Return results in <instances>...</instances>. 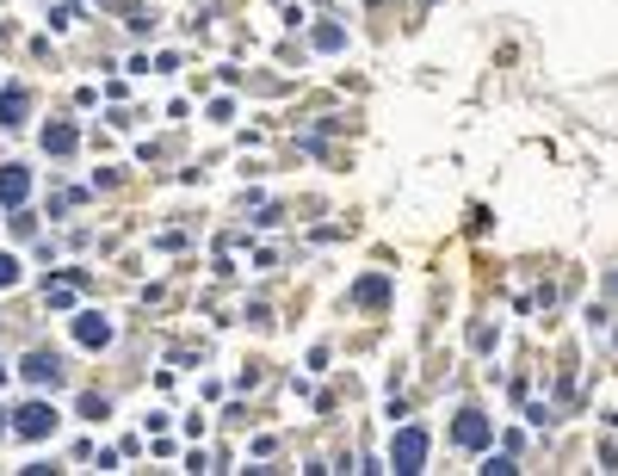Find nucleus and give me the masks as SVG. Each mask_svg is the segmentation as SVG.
<instances>
[{
  "label": "nucleus",
  "instance_id": "nucleus-1",
  "mask_svg": "<svg viewBox=\"0 0 618 476\" xmlns=\"http://www.w3.org/2000/svg\"><path fill=\"white\" fill-rule=\"evenodd\" d=\"M56 427H62V408L50 402V390H37L31 402L12 408V440L19 446H44V440H56Z\"/></svg>",
  "mask_w": 618,
  "mask_h": 476
},
{
  "label": "nucleus",
  "instance_id": "nucleus-2",
  "mask_svg": "<svg viewBox=\"0 0 618 476\" xmlns=\"http://www.w3.org/2000/svg\"><path fill=\"white\" fill-rule=\"evenodd\" d=\"M19 377L31 383V390H62L68 383V353H56V347H31V353L19 359Z\"/></svg>",
  "mask_w": 618,
  "mask_h": 476
},
{
  "label": "nucleus",
  "instance_id": "nucleus-3",
  "mask_svg": "<svg viewBox=\"0 0 618 476\" xmlns=\"http://www.w3.org/2000/svg\"><path fill=\"white\" fill-rule=\"evenodd\" d=\"M68 328H75V347H81V353H106V347L118 341V322H112L106 310H75Z\"/></svg>",
  "mask_w": 618,
  "mask_h": 476
},
{
  "label": "nucleus",
  "instance_id": "nucleus-4",
  "mask_svg": "<svg viewBox=\"0 0 618 476\" xmlns=\"http://www.w3.org/2000/svg\"><path fill=\"white\" fill-rule=\"evenodd\" d=\"M389 471H402V476H414V471H427V427H396V440H389Z\"/></svg>",
  "mask_w": 618,
  "mask_h": 476
},
{
  "label": "nucleus",
  "instance_id": "nucleus-5",
  "mask_svg": "<svg viewBox=\"0 0 618 476\" xmlns=\"http://www.w3.org/2000/svg\"><path fill=\"white\" fill-rule=\"evenodd\" d=\"M37 112V93L31 81H0V130H25Z\"/></svg>",
  "mask_w": 618,
  "mask_h": 476
},
{
  "label": "nucleus",
  "instance_id": "nucleus-6",
  "mask_svg": "<svg viewBox=\"0 0 618 476\" xmlns=\"http://www.w3.org/2000/svg\"><path fill=\"white\" fill-rule=\"evenodd\" d=\"M37 149L50 155V161H75V149H81V124L75 118H50L37 130Z\"/></svg>",
  "mask_w": 618,
  "mask_h": 476
},
{
  "label": "nucleus",
  "instance_id": "nucleus-7",
  "mask_svg": "<svg viewBox=\"0 0 618 476\" xmlns=\"http://www.w3.org/2000/svg\"><path fill=\"white\" fill-rule=\"evenodd\" d=\"M31 186H37L31 161H0V211H12V205H31Z\"/></svg>",
  "mask_w": 618,
  "mask_h": 476
},
{
  "label": "nucleus",
  "instance_id": "nucleus-8",
  "mask_svg": "<svg viewBox=\"0 0 618 476\" xmlns=\"http://www.w3.org/2000/svg\"><path fill=\"white\" fill-rule=\"evenodd\" d=\"M489 440H494V421L483 408H464V415L452 421V446H458V452H483Z\"/></svg>",
  "mask_w": 618,
  "mask_h": 476
},
{
  "label": "nucleus",
  "instance_id": "nucleus-9",
  "mask_svg": "<svg viewBox=\"0 0 618 476\" xmlns=\"http://www.w3.org/2000/svg\"><path fill=\"white\" fill-rule=\"evenodd\" d=\"M389 297H396L389 272H365V278H353V291H347V303H353V310H365V316H377Z\"/></svg>",
  "mask_w": 618,
  "mask_h": 476
},
{
  "label": "nucleus",
  "instance_id": "nucleus-10",
  "mask_svg": "<svg viewBox=\"0 0 618 476\" xmlns=\"http://www.w3.org/2000/svg\"><path fill=\"white\" fill-rule=\"evenodd\" d=\"M44 310H50V316H75V310H81V285L62 278V272H50V278H44Z\"/></svg>",
  "mask_w": 618,
  "mask_h": 476
},
{
  "label": "nucleus",
  "instance_id": "nucleus-11",
  "mask_svg": "<svg viewBox=\"0 0 618 476\" xmlns=\"http://www.w3.org/2000/svg\"><path fill=\"white\" fill-rule=\"evenodd\" d=\"M75 415H81V421H93V427H100V421H106V415H112V396H106V390H81V396H75Z\"/></svg>",
  "mask_w": 618,
  "mask_h": 476
},
{
  "label": "nucleus",
  "instance_id": "nucleus-12",
  "mask_svg": "<svg viewBox=\"0 0 618 476\" xmlns=\"http://www.w3.org/2000/svg\"><path fill=\"white\" fill-rule=\"evenodd\" d=\"M37 223H44V217H37L31 205H12V211H6V230H12L19 241H37Z\"/></svg>",
  "mask_w": 618,
  "mask_h": 476
},
{
  "label": "nucleus",
  "instance_id": "nucleus-13",
  "mask_svg": "<svg viewBox=\"0 0 618 476\" xmlns=\"http://www.w3.org/2000/svg\"><path fill=\"white\" fill-rule=\"evenodd\" d=\"M75 19H81V6H75V0H56V6H44V25H50V31H68Z\"/></svg>",
  "mask_w": 618,
  "mask_h": 476
},
{
  "label": "nucleus",
  "instance_id": "nucleus-14",
  "mask_svg": "<svg viewBox=\"0 0 618 476\" xmlns=\"http://www.w3.org/2000/svg\"><path fill=\"white\" fill-rule=\"evenodd\" d=\"M19 278H25V260H19V254H6V247H0V291H12V285H19Z\"/></svg>",
  "mask_w": 618,
  "mask_h": 476
},
{
  "label": "nucleus",
  "instance_id": "nucleus-15",
  "mask_svg": "<svg viewBox=\"0 0 618 476\" xmlns=\"http://www.w3.org/2000/svg\"><path fill=\"white\" fill-rule=\"evenodd\" d=\"M316 50H347V31L341 25H316Z\"/></svg>",
  "mask_w": 618,
  "mask_h": 476
},
{
  "label": "nucleus",
  "instance_id": "nucleus-16",
  "mask_svg": "<svg viewBox=\"0 0 618 476\" xmlns=\"http://www.w3.org/2000/svg\"><path fill=\"white\" fill-rule=\"evenodd\" d=\"M236 118V100H211V124H229Z\"/></svg>",
  "mask_w": 618,
  "mask_h": 476
},
{
  "label": "nucleus",
  "instance_id": "nucleus-17",
  "mask_svg": "<svg viewBox=\"0 0 618 476\" xmlns=\"http://www.w3.org/2000/svg\"><path fill=\"white\" fill-rule=\"evenodd\" d=\"M483 471H489V476H513L519 464H513V458H494V452H489V464H483Z\"/></svg>",
  "mask_w": 618,
  "mask_h": 476
},
{
  "label": "nucleus",
  "instance_id": "nucleus-18",
  "mask_svg": "<svg viewBox=\"0 0 618 476\" xmlns=\"http://www.w3.org/2000/svg\"><path fill=\"white\" fill-rule=\"evenodd\" d=\"M0 440H12V415L6 408H0Z\"/></svg>",
  "mask_w": 618,
  "mask_h": 476
},
{
  "label": "nucleus",
  "instance_id": "nucleus-19",
  "mask_svg": "<svg viewBox=\"0 0 618 476\" xmlns=\"http://www.w3.org/2000/svg\"><path fill=\"white\" fill-rule=\"evenodd\" d=\"M6 383H12V365H6V359H0V396H6Z\"/></svg>",
  "mask_w": 618,
  "mask_h": 476
},
{
  "label": "nucleus",
  "instance_id": "nucleus-20",
  "mask_svg": "<svg viewBox=\"0 0 618 476\" xmlns=\"http://www.w3.org/2000/svg\"><path fill=\"white\" fill-rule=\"evenodd\" d=\"M0 37H6V25H0Z\"/></svg>",
  "mask_w": 618,
  "mask_h": 476
},
{
  "label": "nucleus",
  "instance_id": "nucleus-21",
  "mask_svg": "<svg viewBox=\"0 0 618 476\" xmlns=\"http://www.w3.org/2000/svg\"><path fill=\"white\" fill-rule=\"evenodd\" d=\"M75 6H87V0H75Z\"/></svg>",
  "mask_w": 618,
  "mask_h": 476
},
{
  "label": "nucleus",
  "instance_id": "nucleus-22",
  "mask_svg": "<svg viewBox=\"0 0 618 476\" xmlns=\"http://www.w3.org/2000/svg\"><path fill=\"white\" fill-rule=\"evenodd\" d=\"M0 335H6V322H0Z\"/></svg>",
  "mask_w": 618,
  "mask_h": 476
}]
</instances>
